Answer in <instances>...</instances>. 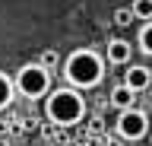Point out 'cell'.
Returning <instances> with one entry per match:
<instances>
[{"mask_svg": "<svg viewBox=\"0 0 152 146\" xmlns=\"http://www.w3.org/2000/svg\"><path fill=\"white\" fill-rule=\"evenodd\" d=\"M104 79V57L92 48H73L64 57V83L79 89H95Z\"/></svg>", "mask_w": 152, "mask_h": 146, "instance_id": "1", "label": "cell"}, {"mask_svg": "<svg viewBox=\"0 0 152 146\" xmlns=\"http://www.w3.org/2000/svg\"><path fill=\"white\" fill-rule=\"evenodd\" d=\"M86 95L73 86H57L48 89L45 95V117L54 127H76L86 117Z\"/></svg>", "mask_w": 152, "mask_h": 146, "instance_id": "2", "label": "cell"}, {"mask_svg": "<svg viewBox=\"0 0 152 146\" xmlns=\"http://www.w3.org/2000/svg\"><path fill=\"white\" fill-rule=\"evenodd\" d=\"M13 86H16V95H22L26 102H38L51 89V73L41 64H22L13 76Z\"/></svg>", "mask_w": 152, "mask_h": 146, "instance_id": "3", "label": "cell"}, {"mask_svg": "<svg viewBox=\"0 0 152 146\" xmlns=\"http://www.w3.org/2000/svg\"><path fill=\"white\" fill-rule=\"evenodd\" d=\"M149 114L142 111V108H124L121 114H117V124H114V130H117V136L121 140H127V143H136V140H142V136L149 134Z\"/></svg>", "mask_w": 152, "mask_h": 146, "instance_id": "4", "label": "cell"}, {"mask_svg": "<svg viewBox=\"0 0 152 146\" xmlns=\"http://www.w3.org/2000/svg\"><path fill=\"white\" fill-rule=\"evenodd\" d=\"M127 89H133V92H142V89H149L152 86V70L146 67V64H127L124 67V79H121Z\"/></svg>", "mask_w": 152, "mask_h": 146, "instance_id": "5", "label": "cell"}, {"mask_svg": "<svg viewBox=\"0 0 152 146\" xmlns=\"http://www.w3.org/2000/svg\"><path fill=\"white\" fill-rule=\"evenodd\" d=\"M133 57V45L127 38H111L108 41V48H104V64H111V67H127Z\"/></svg>", "mask_w": 152, "mask_h": 146, "instance_id": "6", "label": "cell"}, {"mask_svg": "<svg viewBox=\"0 0 152 146\" xmlns=\"http://www.w3.org/2000/svg\"><path fill=\"white\" fill-rule=\"evenodd\" d=\"M108 98H111V105H114V108H121V111H124V108H133V105H136V92H133V89H127L124 83H117V86L111 89V95H108Z\"/></svg>", "mask_w": 152, "mask_h": 146, "instance_id": "7", "label": "cell"}, {"mask_svg": "<svg viewBox=\"0 0 152 146\" xmlns=\"http://www.w3.org/2000/svg\"><path fill=\"white\" fill-rule=\"evenodd\" d=\"M13 98H16V86H13V76H10L7 70H0V111L13 105Z\"/></svg>", "mask_w": 152, "mask_h": 146, "instance_id": "8", "label": "cell"}, {"mask_svg": "<svg viewBox=\"0 0 152 146\" xmlns=\"http://www.w3.org/2000/svg\"><path fill=\"white\" fill-rule=\"evenodd\" d=\"M136 48H140L146 57H152V19H146L140 26V32H136Z\"/></svg>", "mask_w": 152, "mask_h": 146, "instance_id": "9", "label": "cell"}, {"mask_svg": "<svg viewBox=\"0 0 152 146\" xmlns=\"http://www.w3.org/2000/svg\"><path fill=\"white\" fill-rule=\"evenodd\" d=\"M130 13H133V19H140V22L152 19V0H133V3H130Z\"/></svg>", "mask_w": 152, "mask_h": 146, "instance_id": "10", "label": "cell"}, {"mask_svg": "<svg viewBox=\"0 0 152 146\" xmlns=\"http://www.w3.org/2000/svg\"><path fill=\"white\" fill-rule=\"evenodd\" d=\"M114 26H130L133 22V13H130V3H127V7H117V10H114Z\"/></svg>", "mask_w": 152, "mask_h": 146, "instance_id": "11", "label": "cell"}, {"mask_svg": "<svg viewBox=\"0 0 152 146\" xmlns=\"http://www.w3.org/2000/svg\"><path fill=\"white\" fill-rule=\"evenodd\" d=\"M38 64H41V67H45L48 73H54V70H57V64H60V54H57V51H45Z\"/></svg>", "mask_w": 152, "mask_h": 146, "instance_id": "12", "label": "cell"}, {"mask_svg": "<svg viewBox=\"0 0 152 146\" xmlns=\"http://www.w3.org/2000/svg\"><path fill=\"white\" fill-rule=\"evenodd\" d=\"M146 136H149V146H152V124H149V134H146Z\"/></svg>", "mask_w": 152, "mask_h": 146, "instance_id": "13", "label": "cell"}]
</instances>
